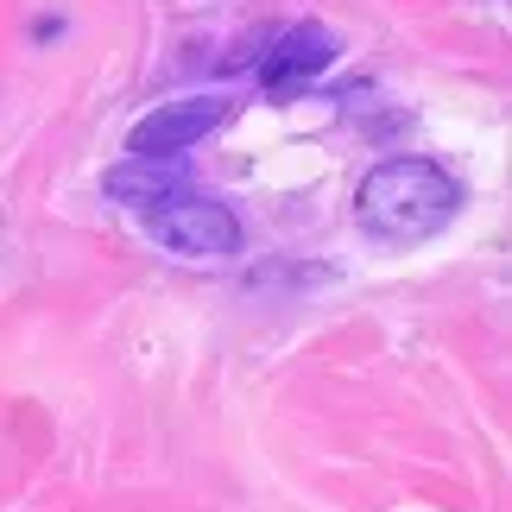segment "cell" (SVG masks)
Returning a JSON list of instances; mask_svg holds the SVG:
<instances>
[{
  "mask_svg": "<svg viewBox=\"0 0 512 512\" xmlns=\"http://www.w3.org/2000/svg\"><path fill=\"white\" fill-rule=\"evenodd\" d=\"M177 184H184V159H121L102 177L108 203L146 209V215H159L165 203H177Z\"/></svg>",
  "mask_w": 512,
  "mask_h": 512,
  "instance_id": "cell-5",
  "label": "cell"
},
{
  "mask_svg": "<svg viewBox=\"0 0 512 512\" xmlns=\"http://www.w3.org/2000/svg\"><path fill=\"white\" fill-rule=\"evenodd\" d=\"M342 57V38L323 26V19H298V26H285L279 38H272L266 64H260V83L272 95H291L304 83H317V76Z\"/></svg>",
  "mask_w": 512,
  "mask_h": 512,
  "instance_id": "cell-4",
  "label": "cell"
},
{
  "mask_svg": "<svg viewBox=\"0 0 512 512\" xmlns=\"http://www.w3.org/2000/svg\"><path fill=\"white\" fill-rule=\"evenodd\" d=\"M152 234L184 253V260H228V253H241V222H234L228 203H215V196H184V203H165L152 215Z\"/></svg>",
  "mask_w": 512,
  "mask_h": 512,
  "instance_id": "cell-3",
  "label": "cell"
},
{
  "mask_svg": "<svg viewBox=\"0 0 512 512\" xmlns=\"http://www.w3.org/2000/svg\"><path fill=\"white\" fill-rule=\"evenodd\" d=\"M462 184L430 159H386L354 190V222L380 247H418L462 215Z\"/></svg>",
  "mask_w": 512,
  "mask_h": 512,
  "instance_id": "cell-1",
  "label": "cell"
},
{
  "mask_svg": "<svg viewBox=\"0 0 512 512\" xmlns=\"http://www.w3.org/2000/svg\"><path fill=\"white\" fill-rule=\"evenodd\" d=\"M222 121H228V95H184V102H165L127 133V159H184V152L196 140H209Z\"/></svg>",
  "mask_w": 512,
  "mask_h": 512,
  "instance_id": "cell-2",
  "label": "cell"
}]
</instances>
